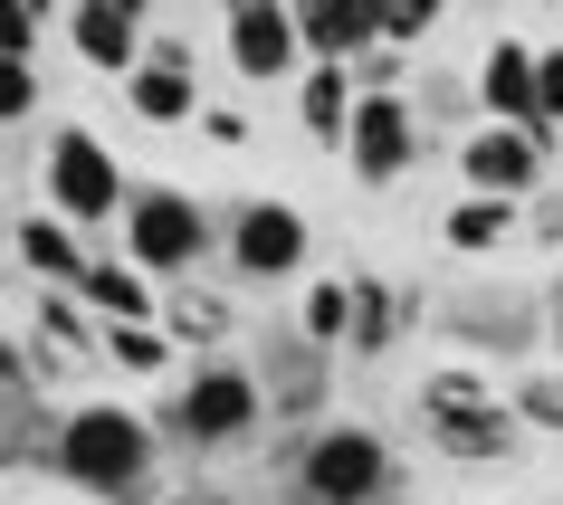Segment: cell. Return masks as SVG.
Masks as SVG:
<instances>
[{
  "mask_svg": "<svg viewBox=\"0 0 563 505\" xmlns=\"http://www.w3.org/2000/svg\"><path fill=\"white\" fill-rule=\"evenodd\" d=\"M430 30H440V0H391L383 10V48H420Z\"/></svg>",
  "mask_w": 563,
  "mask_h": 505,
  "instance_id": "obj_29",
  "label": "cell"
},
{
  "mask_svg": "<svg viewBox=\"0 0 563 505\" xmlns=\"http://www.w3.org/2000/svg\"><path fill=\"white\" fill-rule=\"evenodd\" d=\"M420 144H430L420 96H363V105H354V144H344V162H354L363 191H391V181L420 162Z\"/></svg>",
  "mask_w": 563,
  "mask_h": 505,
  "instance_id": "obj_10",
  "label": "cell"
},
{
  "mask_svg": "<svg viewBox=\"0 0 563 505\" xmlns=\"http://www.w3.org/2000/svg\"><path fill=\"white\" fill-rule=\"evenodd\" d=\"M77 296L96 305V325H163V287H153L124 248H96V268H87Z\"/></svg>",
  "mask_w": 563,
  "mask_h": 505,
  "instance_id": "obj_20",
  "label": "cell"
},
{
  "mask_svg": "<svg viewBox=\"0 0 563 505\" xmlns=\"http://www.w3.org/2000/svg\"><path fill=\"white\" fill-rule=\"evenodd\" d=\"M124 105L144 124H191V115H210V96H201V67H191V48H181L173 30L153 38V58L124 77Z\"/></svg>",
  "mask_w": 563,
  "mask_h": 505,
  "instance_id": "obj_14",
  "label": "cell"
},
{
  "mask_svg": "<svg viewBox=\"0 0 563 505\" xmlns=\"http://www.w3.org/2000/svg\"><path fill=\"white\" fill-rule=\"evenodd\" d=\"M220 48L249 87H306V38H297V0H230L220 10Z\"/></svg>",
  "mask_w": 563,
  "mask_h": 505,
  "instance_id": "obj_9",
  "label": "cell"
},
{
  "mask_svg": "<svg viewBox=\"0 0 563 505\" xmlns=\"http://www.w3.org/2000/svg\"><path fill=\"white\" fill-rule=\"evenodd\" d=\"M258 419H267V382L249 372V362L230 354H210L191 362L173 391H163V411H153V429H163V448H239V439H258Z\"/></svg>",
  "mask_w": 563,
  "mask_h": 505,
  "instance_id": "obj_2",
  "label": "cell"
},
{
  "mask_svg": "<svg viewBox=\"0 0 563 505\" xmlns=\"http://www.w3.org/2000/svg\"><path fill=\"white\" fill-rule=\"evenodd\" d=\"M506 411L526 419V429H544V439H563V372H516L506 382Z\"/></svg>",
  "mask_w": 563,
  "mask_h": 505,
  "instance_id": "obj_27",
  "label": "cell"
},
{
  "mask_svg": "<svg viewBox=\"0 0 563 505\" xmlns=\"http://www.w3.org/2000/svg\"><path fill=\"white\" fill-rule=\"evenodd\" d=\"M297 38L306 67H363L383 48V10L373 0H297Z\"/></svg>",
  "mask_w": 563,
  "mask_h": 505,
  "instance_id": "obj_18",
  "label": "cell"
},
{
  "mask_svg": "<svg viewBox=\"0 0 563 505\" xmlns=\"http://www.w3.org/2000/svg\"><path fill=\"white\" fill-rule=\"evenodd\" d=\"M153 468H163V429H153V411L77 401V411L58 419V458H48V476L77 486V496H96V505H173L163 486H153Z\"/></svg>",
  "mask_w": 563,
  "mask_h": 505,
  "instance_id": "obj_1",
  "label": "cell"
},
{
  "mask_svg": "<svg viewBox=\"0 0 563 505\" xmlns=\"http://www.w3.org/2000/svg\"><path fill=\"white\" fill-rule=\"evenodd\" d=\"M201 134H210V144H249V115H239V105H210Z\"/></svg>",
  "mask_w": 563,
  "mask_h": 505,
  "instance_id": "obj_34",
  "label": "cell"
},
{
  "mask_svg": "<svg viewBox=\"0 0 563 505\" xmlns=\"http://www.w3.org/2000/svg\"><path fill=\"white\" fill-rule=\"evenodd\" d=\"M306 248H316V229H306L297 201H239L220 210V258H230L249 287H277V277L306 268Z\"/></svg>",
  "mask_w": 563,
  "mask_h": 505,
  "instance_id": "obj_7",
  "label": "cell"
},
{
  "mask_svg": "<svg viewBox=\"0 0 563 505\" xmlns=\"http://www.w3.org/2000/svg\"><path fill=\"white\" fill-rule=\"evenodd\" d=\"M258 382H267V411H277V419H316V429H325V401H334V354H316V344H306L297 325H287V334H267Z\"/></svg>",
  "mask_w": 563,
  "mask_h": 505,
  "instance_id": "obj_13",
  "label": "cell"
},
{
  "mask_svg": "<svg viewBox=\"0 0 563 505\" xmlns=\"http://www.w3.org/2000/svg\"><path fill=\"white\" fill-rule=\"evenodd\" d=\"M554 344H563V296H554Z\"/></svg>",
  "mask_w": 563,
  "mask_h": 505,
  "instance_id": "obj_36",
  "label": "cell"
},
{
  "mask_svg": "<svg viewBox=\"0 0 563 505\" xmlns=\"http://www.w3.org/2000/svg\"><path fill=\"white\" fill-rule=\"evenodd\" d=\"M526 238H563V191H544V201H526Z\"/></svg>",
  "mask_w": 563,
  "mask_h": 505,
  "instance_id": "obj_33",
  "label": "cell"
},
{
  "mask_svg": "<svg viewBox=\"0 0 563 505\" xmlns=\"http://www.w3.org/2000/svg\"><path fill=\"white\" fill-rule=\"evenodd\" d=\"M115 248L153 277V287H163V277H191L210 248H220V210H201L191 191H181V181H134Z\"/></svg>",
  "mask_w": 563,
  "mask_h": 505,
  "instance_id": "obj_5",
  "label": "cell"
},
{
  "mask_svg": "<svg viewBox=\"0 0 563 505\" xmlns=\"http://www.w3.org/2000/svg\"><path fill=\"white\" fill-rule=\"evenodd\" d=\"M534 96H544V124H534V134H563V38L534 58Z\"/></svg>",
  "mask_w": 563,
  "mask_h": 505,
  "instance_id": "obj_30",
  "label": "cell"
},
{
  "mask_svg": "<svg viewBox=\"0 0 563 505\" xmlns=\"http://www.w3.org/2000/svg\"><path fill=\"white\" fill-rule=\"evenodd\" d=\"M0 115H10V124L38 115V67H10V58H0Z\"/></svg>",
  "mask_w": 563,
  "mask_h": 505,
  "instance_id": "obj_31",
  "label": "cell"
},
{
  "mask_svg": "<svg viewBox=\"0 0 563 505\" xmlns=\"http://www.w3.org/2000/svg\"><path fill=\"white\" fill-rule=\"evenodd\" d=\"M497 401H506V391L487 382L477 362H440V372L420 382V419H430V411H497Z\"/></svg>",
  "mask_w": 563,
  "mask_h": 505,
  "instance_id": "obj_26",
  "label": "cell"
},
{
  "mask_svg": "<svg viewBox=\"0 0 563 505\" xmlns=\"http://www.w3.org/2000/svg\"><path fill=\"white\" fill-rule=\"evenodd\" d=\"M297 496L306 505H391L401 496V458L373 419H325L297 439Z\"/></svg>",
  "mask_w": 563,
  "mask_h": 505,
  "instance_id": "obj_4",
  "label": "cell"
},
{
  "mask_svg": "<svg viewBox=\"0 0 563 505\" xmlns=\"http://www.w3.org/2000/svg\"><path fill=\"white\" fill-rule=\"evenodd\" d=\"M420 429H430V448H440V458H459V468H516V458H526V419L506 411H430L420 419Z\"/></svg>",
  "mask_w": 563,
  "mask_h": 505,
  "instance_id": "obj_16",
  "label": "cell"
},
{
  "mask_svg": "<svg viewBox=\"0 0 563 505\" xmlns=\"http://www.w3.org/2000/svg\"><path fill=\"white\" fill-rule=\"evenodd\" d=\"M534 58H544V48H526V38H506V30L477 48L468 77H477V115H487V124H526V134L544 124V96H534Z\"/></svg>",
  "mask_w": 563,
  "mask_h": 505,
  "instance_id": "obj_15",
  "label": "cell"
},
{
  "mask_svg": "<svg viewBox=\"0 0 563 505\" xmlns=\"http://www.w3.org/2000/svg\"><path fill=\"white\" fill-rule=\"evenodd\" d=\"M354 105H363L354 67H306V87H297V124L316 134V144H354Z\"/></svg>",
  "mask_w": 563,
  "mask_h": 505,
  "instance_id": "obj_22",
  "label": "cell"
},
{
  "mask_svg": "<svg viewBox=\"0 0 563 505\" xmlns=\"http://www.w3.org/2000/svg\"><path fill=\"white\" fill-rule=\"evenodd\" d=\"M163 334H173L191 362H210L220 344H230V305L210 296V287H173V296H163Z\"/></svg>",
  "mask_w": 563,
  "mask_h": 505,
  "instance_id": "obj_23",
  "label": "cell"
},
{
  "mask_svg": "<svg viewBox=\"0 0 563 505\" xmlns=\"http://www.w3.org/2000/svg\"><path fill=\"white\" fill-rule=\"evenodd\" d=\"M10 258H20L38 287H67V296H77V287H87V268H96V238L67 229L58 210H20V220H10Z\"/></svg>",
  "mask_w": 563,
  "mask_h": 505,
  "instance_id": "obj_17",
  "label": "cell"
},
{
  "mask_svg": "<svg viewBox=\"0 0 563 505\" xmlns=\"http://www.w3.org/2000/svg\"><path fill=\"white\" fill-rule=\"evenodd\" d=\"M30 362L58 382L77 362H106V325H96L87 296H67V287H38L30 296Z\"/></svg>",
  "mask_w": 563,
  "mask_h": 505,
  "instance_id": "obj_12",
  "label": "cell"
},
{
  "mask_svg": "<svg viewBox=\"0 0 563 505\" xmlns=\"http://www.w3.org/2000/svg\"><path fill=\"white\" fill-rule=\"evenodd\" d=\"M124 201H134V181H124L115 153L96 144L87 124H48V144H38V210H58L67 229H87L96 248H115Z\"/></svg>",
  "mask_w": 563,
  "mask_h": 505,
  "instance_id": "obj_3",
  "label": "cell"
},
{
  "mask_svg": "<svg viewBox=\"0 0 563 505\" xmlns=\"http://www.w3.org/2000/svg\"><path fill=\"white\" fill-rule=\"evenodd\" d=\"M67 48L96 67V77H134V67L153 58V30H144V0H77L67 10Z\"/></svg>",
  "mask_w": 563,
  "mask_h": 505,
  "instance_id": "obj_11",
  "label": "cell"
},
{
  "mask_svg": "<svg viewBox=\"0 0 563 505\" xmlns=\"http://www.w3.org/2000/svg\"><path fill=\"white\" fill-rule=\"evenodd\" d=\"M420 124H487L477 115V77H440V67H430V77H420Z\"/></svg>",
  "mask_w": 563,
  "mask_h": 505,
  "instance_id": "obj_28",
  "label": "cell"
},
{
  "mask_svg": "<svg viewBox=\"0 0 563 505\" xmlns=\"http://www.w3.org/2000/svg\"><path fill=\"white\" fill-rule=\"evenodd\" d=\"M106 362L134 382H181V344L163 325H106Z\"/></svg>",
  "mask_w": 563,
  "mask_h": 505,
  "instance_id": "obj_25",
  "label": "cell"
},
{
  "mask_svg": "<svg viewBox=\"0 0 563 505\" xmlns=\"http://www.w3.org/2000/svg\"><path fill=\"white\" fill-rule=\"evenodd\" d=\"M440 238L459 258H506V238H526V201H487V191H459L440 210Z\"/></svg>",
  "mask_w": 563,
  "mask_h": 505,
  "instance_id": "obj_21",
  "label": "cell"
},
{
  "mask_svg": "<svg viewBox=\"0 0 563 505\" xmlns=\"http://www.w3.org/2000/svg\"><path fill=\"white\" fill-rule=\"evenodd\" d=\"M430 325L459 344V354L487 362H526L544 334H554V305L516 296V287H459V296H430Z\"/></svg>",
  "mask_w": 563,
  "mask_h": 505,
  "instance_id": "obj_6",
  "label": "cell"
},
{
  "mask_svg": "<svg viewBox=\"0 0 563 505\" xmlns=\"http://www.w3.org/2000/svg\"><path fill=\"white\" fill-rule=\"evenodd\" d=\"M459 181L487 191V201H544V181H554V134L477 124V134H459Z\"/></svg>",
  "mask_w": 563,
  "mask_h": 505,
  "instance_id": "obj_8",
  "label": "cell"
},
{
  "mask_svg": "<svg viewBox=\"0 0 563 505\" xmlns=\"http://www.w3.org/2000/svg\"><path fill=\"white\" fill-rule=\"evenodd\" d=\"M430 315V296H411V287H391V277H373V268H354V344L344 354L354 362H383L401 334Z\"/></svg>",
  "mask_w": 563,
  "mask_h": 505,
  "instance_id": "obj_19",
  "label": "cell"
},
{
  "mask_svg": "<svg viewBox=\"0 0 563 505\" xmlns=\"http://www.w3.org/2000/svg\"><path fill=\"white\" fill-rule=\"evenodd\" d=\"M38 30H48V10L20 0V10H10V67H38Z\"/></svg>",
  "mask_w": 563,
  "mask_h": 505,
  "instance_id": "obj_32",
  "label": "cell"
},
{
  "mask_svg": "<svg viewBox=\"0 0 563 505\" xmlns=\"http://www.w3.org/2000/svg\"><path fill=\"white\" fill-rule=\"evenodd\" d=\"M297 334L316 344V354H344V344H354V277H306Z\"/></svg>",
  "mask_w": 563,
  "mask_h": 505,
  "instance_id": "obj_24",
  "label": "cell"
},
{
  "mask_svg": "<svg viewBox=\"0 0 563 505\" xmlns=\"http://www.w3.org/2000/svg\"><path fill=\"white\" fill-rule=\"evenodd\" d=\"M173 505H239V496H220V486H210V496H201V486H191V496H173Z\"/></svg>",
  "mask_w": 563,
  "mask_h": 505,
  "instance_id": "obj_35",
  "label": "cell"
}]
</instances>
